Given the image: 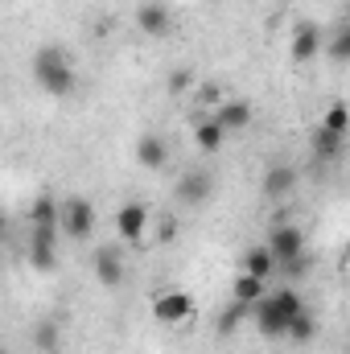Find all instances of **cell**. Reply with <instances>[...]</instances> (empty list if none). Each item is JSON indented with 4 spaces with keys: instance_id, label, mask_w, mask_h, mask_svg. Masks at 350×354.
<instances>
[{
    "instance_id": "ac0fdd59",
    "label": "cell",
    "mask_w": 350,
    "mask_h": 354,
    "mask_svg": "<svg viewBox=\"0 0 350 354\" xmlns=\"http://www.w3.org/2000/svg\"><path fill=\"white\" fill-rule=\"evenodd\" d=\"M58 214H62V202L50 194H37L29 206V227H50V223H58Z\"/></svg>"
},
{
    "instance_id": "484cf974",
    "label": "cell",
    "mask_w": 350,
    "mask_h": 354,
    "mask_svg": "<svg viewBox=\"0 0 350 354\" xmlns=\"http://www.w3.org/2000/svg\"><path fill=\"white\" fill-rule=\"evenodd\" d=\"M177 239V218L174 214H161L157 218V243H174Z\"/></svg>"
},
{
    "instance_id": "44dd1931",
    "label": "cell",
    "mask_w": 350,
    "mask_h": 354,
    "mask_svg": "<svg viewBox=\"0 0 350 354\" xmlns=\"http://www.w3.org/2000/svg\"><path fill=\"white\" fill-rule=\"evenodd\" d=\"M313 338H317V317L305 309V313H301V317L288 326V342H297V346H309Z\"/></svg>"
},
{
    "instance_id": "7c38bea8",
    "label": "cell",
    "mask_w": 350,
    "mask_h": 354,
    "mask_svg": "<svg viewBox=\"0 0 350 354\" xmlns=\"http://www.w3.org/2000/svg\"><path fill=\"white\" fill-rule=\"evenodd\" d=\"M132 153H136V165L149 169V174H161V169L169 165V145H165L161 136H153V132H145V136L132 145Z\"/></svg>"
},
{
    "instance_id": "4fadbf2b",
    "label": "cell",
    "mask_w": 350,
    "mask_h": 354,
    "mask_svg": "<svg viewBox=\"0 0 350 354\" xmlns=\"http://www.w3.org/2000/svg\"><path fill=\"white\" fill-rule=\"evenodd\" d=\"M264 297H268V280L264 276H252V272H239L231 276V301L243 305V309H256Z\"/></svg>"
},
{
    "instance_id": "4316f807",
    "label": "cell",
    "mask_w": 350,
    "mask_h": 354,
    "mask_svg": "<svg viewBox=\"0 0 350 354\" xmlns=\"http://www.w3.org/2000/svg\"><path fill=\"white\" fill-rule=\"evenodd\" d=\"M198 99L206 103V115H210V111H214V107H219V103H223L227 95H223V91L214 87V83H206V87H198Z\"/></svg>"
},
{
    "instance_id": "8992f818",
    "label": "cell",
    "mask_w": 350,
    "mask_h": 354,
    "mask_svg": "<svg viewBox=\"0 0 350 354\" xmlns=\"http://www.w3.org/2000/svg\"><path fill=\"white\" fill-rule=\"evenodd\" d=\"M116 239L120 243H132V248H145V239H149V206L124 202L116 210Z\"/></svg>"
},
{
    "instance_id": "ba28073f",
    "label": "cell",
    "mask_w": 350,
    "mask_h": 354,
    "mask_svg": "<svg viewBox=\"0 0 350 354\" xmlns=\"http://www.w3.org/2000/svg\"><path fill=\"white\" fill-rule=\"evenodd\" d=\"M91 272L103 288H120L124 284V252L116 243H99L91 252Z\"/></svg>"
},
{
    "instance_id": "d6986e66",
    "label": "cell",
    "mask_w": 350,
    "mask_h": 354,
    "mask_svg": "<svg viewBox=\"0 0 350 354\" xmlns=\"http://www.w3.org/2000/svg\"><path fill=\"white\" fill-rule=\"evenodd\" d=\"M58 342H62V326H58V322L46 317V322L33 326V346H37L42 354H54L58 351Z\"/></svg>"
},
{
    "instance_id": "3957f363",
    "label": "cell",
    "mask_w": 350,
    "mask_h": 354,
    "mask_svg": "<svg viewBox=\"0 0 350 354\" xmlns=\"http://www.w3.org/2000/svg\"><path fill=\"white\" fill-rule=\"evenodd\" d=\"M264 243L272 248L276 264L284 268L288 276H301V272H305V231H301L297 223H276Z\"/></svg>"
},
{
    "instance_id": "5bb4252c",
    "label": "cell",
    "mask_w": 350,
    "mask_h": 354,
    "mask_svg": "<svg viewBox=\"0 0 350 354\" xmlns=\"http://www.w3.org/2000/svg\"><path fill=\"white\" fill-rule=\"evenodd\" d=\"M260 189H264L268 202H284V198L297 189V169H293V165H272V169L264 174Z\"/></svg>"
},
{
    "instance_id": "7402d4cb",
    "label": "cell",
    "mask_w": 350,
    "mask_h": 354,
    "mask_svg": "<svg viewBox=\"0 0 350 354\" xmlns=\"http://www.w3.org/2000/svg\"><path fill=\"white\" fill-rule=\"evenodd\" d=\"M338 153H342V136L317 128V136H313V157H317V161H334Z\"/></svg>"
},
{
    "instance_id": "e0dca14e",
    "label": "cell",
    "mask_w": 350,
    "mask_h": 354,
    "mask_svg": "<svg viewBox=\"0 0 350 354\" xmlns=\"http://www.w3.org/2000/svg\"><path fill=\"white\" fill-rule=\"evenodd\" d=\"M276 268H280V264H276L272 248H268V243H256V248H248V252H243V268H239V272H252V276H264V280H268Z\"/></svg>"
},
{
    "instance_id": "7a4b0ae2",
    "label": "cell",
    "mask_w": 350,
    "mask_h": 354,
    "mask_svg": "<svg viewBox=\"0 0 350 354\" xmlns=\"http://www.w3.org/2000/svg\"><path fill=\"white\" fill-rule=\"evenodd\" d=\"M29 71H33V83L46 91V95H54V99H66V95L75 91V83H79L75 58H71L62 46H37Z\"/></svg>"
},
{
    "instance_id": "f1b7e54d",
    "label": "cell",
    "mask_w": 350,
    "mask_h": 354,
    "mask_svg": "<svg viewBox=\"0 0 350 354\" xmlns=\"http://www.w3.org/2000/svg\"><path fill=\"white\" fill-rule=\"evenodd\" d=\"M347 21H350V0H347Z\"/></svg>"
},
{
    "instance_id": "83f0119b",
    "label": "cell",
    "mask_w": 350,
    "mask_h": 354,
    "mask_svg": "<svg viewBox=\"0 0 350 354\" xmlns=\"http://www.w3.org/2000/svg\"><path fill=\"white\" fill-rule=\"evenodd\" d=\"M347 260H350V239H347Z\"/></svg>"
},
{
    "instance_id": "30bf717a",
    "label": "cell",
    "mask_w": 350,
    "mask_h": 354,
    "mask_svg": "<svg viewBox=\"0 0 350 354\" xmlns=\"http://www.w3.org/2000/svg\"><path fill=\"white\" fill-rule=\"evenodd\" d=\"M288 54H293V62H309V58L326 54V37H322V29H317L313 21H301V25L293 29V37H288Z\"/></svg>"
},
{
    "instance_id": "603a6c76",
    "label": "cell",
    "mask_w": 350,
    "mask_h": 354,
    "mask_svg": "<svg viewBox=\"0 0 350 354\" xmlns=\"http://www.w3.org/2000/svg\"><path fill=\"white\" fill-rule=\"evenodd\" d=\"M326 54L330 62H350V21H342V29L326 41Z\"/></svg>"
},
{
    "instance_id": "ffe728a7",
    "label": "cell",
    "mask_w": 350,
    "mask_h": 354,
    "mask_svg": "<svg viewBox=\"0 0 350 354\" xmlns=\"http://www.w3.org/2000/svg\"><path fill=\"white\" fill-rule=\"evenodd\" d=\"M322 128L347 140V132H350V107H347V103H330V107H326V115H322Z\"/></svg>"
},
{
    "instance_id": "52a82bcc",
    "label": "cell",
    "mask_w": 350,
    "mask_h": 354,
    "mask_svg": "<svg viewBox=\"0 0 350 354\" xmlns=\"http://www.w3.org/2000/svg\"><path fill=\"white\" fill-rule=\"evenodd\" d=\"M132 17H136V29H140L145 37H153V41H161V37L174 33V12H169L161 0H140Z\"/></svg>"
},
{
    "instance_id": "8fae6325",
    "label": "cell",
    "mask_w": 350,
    "mask_h": 354,
    "mask_svg": "<svg viewBox=\"0 0 350 354\" xmlns=\"http://www.w3.org/2000/svg\"><path fill=\"white\" fill-rule=\"evenodd\" d=\"M174 189H177V202H181V206H206L210 194H214V181H210L206 169H190V174L177 177Z\"/></svg>"
},
{
    "instance_id": "5b68a950",
    "label": "cell",
    "mask_w": 350,
    "mask_h": 354,
    "mask_svg": "<svg viewBox=\"0 0 350 354\" xmlns=\"http://www.w3.org/2000/svg\"><path fill=\"white\" fill-rule=\"evenodd\" d=\"M58 227L75 243L91 239V231H95V206H91L87 198H66L62 202V214H58Z\"/></svg>"
},
{
    "instance_id": "277c9868",
    "label": "cell",
    "mask_w": 350,
    "mask_h": 354,
    "mask_svg": "<svg viewBox=\"0 0 350 354\" xmlns=\"http://www.w3.org/2000/svg\"><path fill=\"white\" fill-rule=\"evenodd\" d=\"M58 239H62L58 223L29 227V264H33V272H54V264H58Z\"/></svg>"
},
{
    "instance_id": "9c48e42d",
    "label": "cell",
    "mask_w": 350,
    "mask_h": 354,
    "mask_svg": "<svg viewBox=\"0 0 350 354\" xmlns=\"http://www.w3.org/2000/svg\"><path fill=\"white\" fill-rule=\"evenodd\" d=\"M190 313H194V297H190L185 288H165V292H157V301H153V317H157L161 326H181Z\"/></svg>"
},
{
    "instance_id": "2e32d148",
    "label": "cell",
    "mask_w": 350,
    "mask_h": 354,
    "mask_svg": "<svg viewBox=\"0 0 350 354\" xmlns=\"http://www.w3.org/2000/svg\"><path fill=\"white\" fill-rule=\"evenodd\" d=\"M227 136H231V132H227L214 115H202V120L194 124V145H198L202 153H219V149L227 145Z\"/></svg>"
},
{
    "instance_id": "6da1fadb",
    "label": "cell",
    "mask_w": 350,
    "mask_h": 354,
    "mask_svg": "<svg viewBox=\"0 0 350 354\" xmlns=\"http://www.w3.org/2000/svg\"><path fill=\"white\" fill-rule=\"evenodd\" d=\"M301 313H305V297L297 288H268V297L252 309L256 330H260L264 338H288V326Z\"/></svg>"
},
{
    "instance_id": "9a60e30c",
    "label": "cell",
    "mask_w": 350,
    "mask_h": 354,
    "mask_svg": "<svg viewBox=\"0 0 350 354\" xmlns=\"http://www.w3.org/2000/svg\"><path fill=\"white\" fill-rule=\"evenodd\" d=\"M210 115H214L227 132H243V128L252 124V115H256V111H252V103H248V99H223Z\"/></svg>"
},
{
    "instance_id": "cb8c5ba5",
    "label": "cell",
    "mask_w": 350,
    "mask_h": 354,
    "mask_svg": "<svg viewBox=\"0 0 350 354\" xmlns=\"http://www.w3.org/2000/svg\"><path fill=\"white\" fill-rule=\"evenodd\" d=\"M243 313H252V309H243V305H235V301H231V309L219 317V334H235V330H239V322H243Z\"/></svg>"
},
{
    "instance_id": "d4e9b609",
    "label": "cell",
    "mask_w": 350,
    "mask_h": 354,
    "mask_svg": "<svg viewBox=\"0 0 350 354\" xmlns=\"http://www.w3.org/2000/svg\"><path fill=\"white\" fill-rule=\"evenodd\" d=\"M165 87H169V95H185L190 87H198V79H194L185 66H177L174 75H169V83H165Z\"/></svg>"
}]
</instances>
